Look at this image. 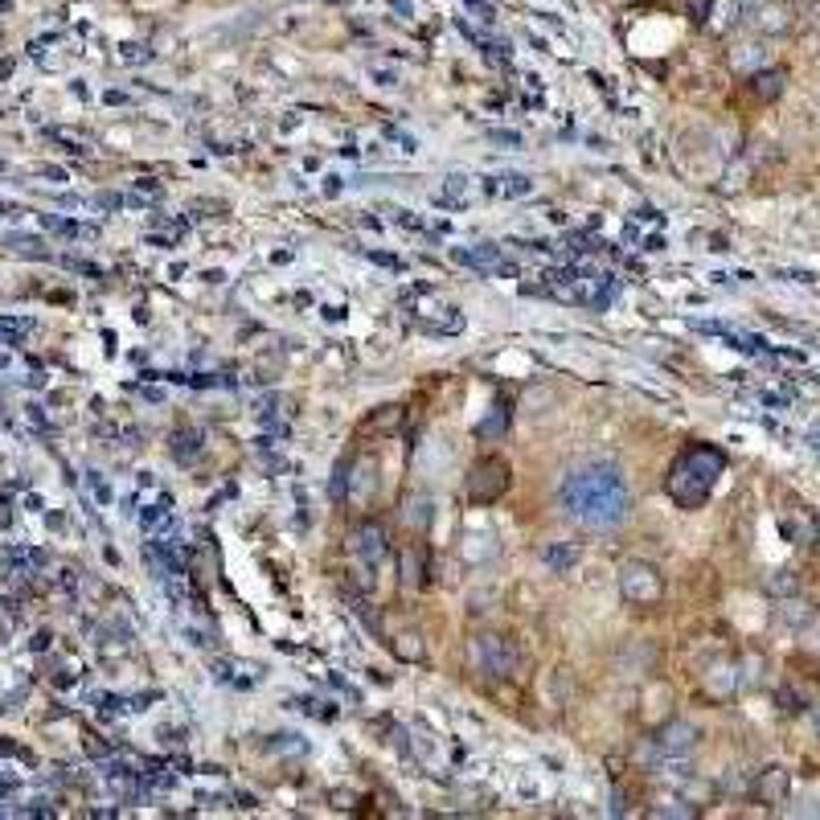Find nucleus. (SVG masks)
<instances>
[{
    "label": "nucleus",
    "instance_id": "obj_23",
    "mask_svg": "<svg viewBox=\"0 0 820 820\" xmlns=\"http://www.w3.org/2000/svg\"><path fill=\"white\" fill-rule=\"evenodd\" d=\"M808 439H812V444H816V447H820V431H812V435H808Z\"/></svg>",
    "mask_w": 820,
    "mask_h": 820
},
{
    "label": "nucleus",
    "instance_id": "obj_14",
    "mask_svg": "<svg viewBox=\"0 0 820 820\" xmlns=\"http://www.w3.org/2000/svg\"><path fill=\"white\" fill-rule=\"evenodd\" d=\"M783 796H788V772H780V767L763 772V780H759V800H763V804H780Z\"/></svg>",
    "mask_w": 820,
    "mask_h": 820
},
{
    "label": "nucleus",
    "instance_id": "obj_20",
    "mask_svg": "<svg viewBox=\"0 0 820 820\" xmlns=\"http://www.w3.org/2000/svg\"><path fill=\"white\" fill-rule=\"evenodd\" d=\"M468 9H472L476 17L484 21V25H492V21H496V13H492V4H488V0H468Z\"/></svg>",
    "mask_w": 820,
    "mask_h": 820
},
{
    "label": "nucleus",
    "instance_id": "obj_22",
    "mask_svg": "<svg viewBox=\"0 0 820 820\" xmlns=\"http://www.w3.org/2000/svg\"><path fill=\"white\" fill-rule=\"evenodd\" d=\"M82 747H87V751L95 755V759H103V755H107V747L99 743V734H87V738H82Z\"/></svg>",
    "mask_w": 820,
    "mask_h": 820
},
{
    "label": "nucleus",
    "instance_id": "obj_15",
    "mask_svg": "<svg viewBox=\"0 0 820 820\" xmlns=\"http://www.w3.org/2000/svg\"><path fill=\"white\" fill-rule=\"evenodd\" d=\"M423 570H427L423 546H410L402 554V587H423Z\"/></svg>",
    "mask_w": 820,
    "mask_h": 820
},
{
    "label": "nucleus",
    "instance_id": "obj_21",
    "mask_svg": "<svg viewBox=\"0 0 820 820\" xmlns=\"http://www.w3.org/2000/svg\"><path fill=\"white\" fill-rule=\"evenodd\" d=\"M488 140H496V144H513V148H522V135H517V132H488Z\"/></svg>",
    "mask_w": 820,
    "mask_h": 820
},
{
    "label": "nucleus",
    "instance_id": "obj_2",
    "mask_svg": "<svg viewBox=\"0 0 820 820\" xmlns=\"http://www.w3.org/2000/svg\"><path fill=\"white\" fill-rule=\"evenodd\" d=\"M726 468V455L710 444H694L689 452L677 455V463L669 468V496H673L681 509H702L714 492L718 476Z\"/></svg>",
    "mask_w": 820,
    "mask_h": 820
},
{
    "label": "nucleus",
    "instance_id": "obj_10",
    "mask_svg": "<svg viewBox=\"0 0 820 820\" xmlns=\"http://www.w3.org/2000/svg\"><path fill=\"white\" fill-rule=\"evenodd\" d=\"M694 743H697V730L689 722H673L660 738H656V747L665 755H686V751H694Z\"/></svg>",
    "mask_w": 820,
    "mask_h": 820
},
{
    "label": "nucleus",
    "instance_id": "obj_5",
    "mask_svg": "<svg viewBox=\"0 0 820 820\" xmlns=\"http://www.w3.org/2000/svg\"><path fill=\"white\" fill-rule=\"evenodd\" d=\"M468 656H472V669H480V673L488 677H509L513 669H517V648H513L509 636H476L472 648H468Z\"/></svg>",
    "mask_w": 820,
    "mask_h": 820
},
{
    "label": "nucleus",
    "instance_id": "obj_1",
    "mask_svg": "<svg viewBox=\"0 0 820 820\" xmlns=\"http://www.w3.org/2000/svg\"><path fill=\"white\" fill-rule=\"evenodd\" d=\"M558 505L566 509V517H574L579 525L591 530H611L627 517L632 509V492L627 480L611 460H587L579 468H570L566 480L558 488Z\"/></svg>",
    "mask_w": 820,
    "mask_h": 820
},
{
    "label": "nucleus",
    "instance_id": "obj_3",
    "mask_svg": "<svg viewBox=\"0 0 820 820\" xmlns=\"http://www.w3.org/2000/svg\"><path fill=\"white\" fill-rule=\"evenodd\" d=\"M619 591H624L627 603H636V608H652V603H660V595H665V579H660V570L652 566V562H624L619 566Z\"/></svg>",
    "mask_w": 820,
    "mask_h": 820
},
{
    "label": "nucleus",
    "instance_id": "obj_12",
    "mask_svg": "<svg viewBox=\"0 0 820 820\" xmlns=\"http://www.w3.org/2000/svg\"><path fill=\"white\" fill-rule=\"evenodd\" d=\"M533 189V181L525 173H505V177H488L484 181V194H501V197H525Z\"/></svg>",
    "mask_w": 820,
    "mask_h": 820
},
{
    "label": "nucleus",
    "instance_id": "obj_16",
    "mask_svg": "<svg viewBox=\"0 0 820 820\" xmlns=\"http://www.w3.org/2000/svg\"><path fill=\"white\" fill-rule=\"evenodd\" d=\"M140 522H144V530L152 533V538H160V530H164V525H173V509H168V501H160V505H148V509H144V517H140Z\"/></svg>",
    "mask_w": 820,
    "mask_h": 820
},
{
    "label": "nucleus",
    "instance_id": "obj_17",
    "mask_svg": "<svg viewBox=\"0 0 820 820\" xmlns=\"http://www.w3.org/2000/svg\"><path fill=\"white\" fill-rule=\"evenodd\" d=\"M197 452H202V435L197 431H177L173 435V455L177 460H197Z\"/></svg>",
    "mask_w": 820,
    "mask_h": 820
},
{
    "label": "nucleus",
    "instance_id": "obj_11",
    "mask_svg": "<svg viewBox=\"0 0 820 820\" xmlns=\"http://www.w3.org/2000/svg\"><path fill=\"white\" fill-rule=\"evenodd\" d=\"M579 546H570V541H550L546 550H541V562L554 570V574H566L570 566H579Z\"/></svg>",
    "mask_w": 820,
    "mask_h": 820
},
{
    "label": "nucleus",
    "instance_id": "obj_7",
    "mask_svg": "<svg viewBox=\"0 0 820 820\" xmlns=\"http://www.w3.org/2000/svg\"><path fill=\"white\" fill-rule=\"evenodd\" d=\"M452 263H460V267H472L480 271V275H492V271H501V275H517V263L513 267H505L501 259V246L496 242H476V246H452Z\"/></svg>",
    "mask_w": 820,
    "mask_h": 820
},
{
    "label": "nucleus",
    "instance_id": "obj_4",
    "mask_svg": "<svg viewBox=\"0 0 820 820\" xmlns=\"http://www.w3.org/2000/svg\"><path fill=\"white\" fill-rule=\"evenodd\" d=\"M509 484H513L509 463H505L501 455H484V460L472 463V472H468V496H472L476 505H492L509 492Z\"/></svg>",
    "mask_w": 820,
    "mask_h": 820
},
{
    "label": "nucleus",
    "instance_id": "obj_19",
    "mask_svg": "<svg viewBox=\"0 0 820 820\" xmlns=\"http://www.w3.org/2000/svg\"><path fill=\"white\" fill-rule=\"evenodd\" d=\"M759 25H763V30H788V13L775 9V4H772V9H763Z\"/></svg>",
    "mask_w": 820,
    "mask_h": 820
},
{
    "label": "nucleus",
    "instance_id": "obj_8",
    "mask_svg": "<svg viewBox=\"0 0 820 820\" xmlns=\"http://www.w3.org/2000/svg\"><path fill=\"white\" fill-rule=\"evenodd\" d=\"M415 328H423L431 337H455L463 328V316H460V308H452V304H435V308H423V304H419Z\"/></svg>",
    "mask_w": 820,
    "mask_h": 820
},
{
    "label": "nucleus",
    "instance_id": "obj_13",
    "mask_svg": "<svg viewBox=\"0 0 820 820\" xmlns=\"http://www.w3.org/2000/svg\"><path fill=\"white\" fill-rule=\"evenodd\" d=\"M505 431H509V406L496 402V406L488 410V415H484L480 423H476V435H480V439H501Z\"/></svg>",
    "mask_w": 820,
    "mask_h": 820
},
{
    "label": "nucleus",
    "instance_id": "obj_6",
    "mask_svg": "<svg viewBox=\"0 0 820 820\" xmlns=\"http://www.w3.org/2000/svg\"><path fill=\"white\" fill-rule=\"evenodd\" d=\"M386 550H390L386 530H382L377 522H361V525H353V533H349V554H353V558H358L366 570L382 566Z\"/></svg>",
    "mask_w": 820,
    "mask_h": 820
},
{
    "label": "nucleus",
    "instance_id": "obj_9",
    "mask_svg": "<svg viewBox=\"0 0 820 820\" xmlns=\"http://www.w3.org/2000/svg\"><path fill=\"white\" fill-rule=\"evenodd\" d=\"M476 194H480V185H476L472 177L452 173V177L444 181V189L435 194V202H439V205H447V210H468V205L476 202Z\"/></svg>",
    "mask_w": 820,
    "mask_h": 820
},
{
    "label": "nucleus",
    "instance_id": "obj_18",
    "mask_svg": "<svg viewBox=\"0 0 820 820\" xmlns=\"http://www.w3.org/2000/svg\"><path fill=\"white\" fill-rule=\"evenodd\" d=\"M780 87H783L780 70H767V74L755 78V95H759V99H775V95H780Z\"/></svg>",
    "mask_w": 820,
    "mask_h": 820
}]
</instances>
